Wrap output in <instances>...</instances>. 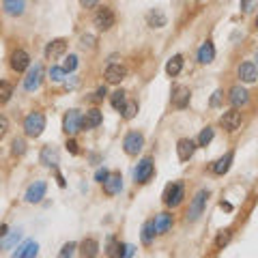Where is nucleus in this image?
<instances>
[{
	"instance_id": "nucleus-1",
	"label": "nucleus",
	"mask_w": 258,
	"mask_h": 258,
	"mask_svg": "<svg viewBox=\"0 0 258 258\" xmlns=\"http://www.w3.org/2000/svg\"><path fill=\"white\" fill-rule=\"evenodd\" d=\"M45 129V116L41 112H30L24 121V131L28 138H39Z\"/></svg>"
},
{
	"instance_id": "nucleus-2",
	"label": "nucleus",
	"mask_w": 258,
	"mask_h": 258,
	"mask_svg": "<svg viewBox=\"0 0 258 258\" xmlns=\"http://www.w3.org/2000/svg\"><path fill=\"white\" fill-rule=\"evenodd\" d=\"M206 200H209V192H206V190H200L196 196H194L192 204H190V211H187V219H190V222H196V219L204 213Z\"/></svg>"
},
{
	"instance_id": "nucleus-3",
	"label": "nucleus",
	"mask_w": 258,
	"mask_h": 258,
	"mask_svg": "<svg viewBox=\"0 0 258 258\" xmlns=\"http://www.w3.org/2000/svg\"><path fill=\"white\" fill-rule=\"evenodd\" d=\"M183 196H185V187L183 183H170L166 187L164 192V204L166 206H179L181 202H183Z\"/></svg>"
},
{
	"instance_id": "nucleus-4",
	"label": "nucleus",
	"mask_w": 258,
	"mask_h": 258,
	"mask_svg": "<svg viewBox=\"0 0 258 258\" xmlns=\"http://www.w3.org/2000/svg\"><path fill=\"white\" fill-rule=\"evenodd\" d=\"M144 146V135L138 133V131H129L123 140V148H125L127 155H138Z\"/></svg>"
},
{
	"instance_id": "nucleus-5",
	"label": "nucleus",
	"mask_w": 258,
	"mask_h": 258,
	"mask_svg": "<svg viewBox=\"0 0 258 258\" xmlns=\"http://www.w3.org/2000/svg\"><path fill=\"white\" fill-rule=\"evenodd\" d=\"M153 172H155L153 159H151V157H144L138 166H135V170H133V179H135V183H146V181H151Z\"/></svg>"
},
{
	"instance_id": "nucleus-6",
	"label": "nucleus",
	"mask_w": 258,
	"mask_h": 258,
	"mask_svg": "<svg viewBox=\"0 0 258 258\" xmlns=\"http://www.w3.org/2000/svg\"><path fill=\"white\" fill-rule=\"evenodd\" d=\"M93 22H95V26H97V28H99V30H110V28H112V26H114L116 17H114L112 9H108V6H101V9L95 13Z\"/></svg>"
},
{
	"instance_id": "nucleus-7",
	"label": "nucleus",
	"mask_w": 258,
	"mask_h": 258,
	"mask_svg": "<svg viewBox=\"0 0 258 258\" xmlns=\"http://www.w3.org/2000/svg\"><path fill=\"white\" fill-rule=\"evenodd\" d=\"M63 129H64V133H69V135H73V133H77L82 129V116H80L77 110H69V112L64 114Z\"/></svg>"
},
{
	"instance_id": "nucleus-8",
	"label": "nucleus",
	"mask_w": 258,
	"mask_h": 258,
	"mask_svg": "<svg viewBox=\"0 0 258 258\" xmlns=\"http://www.w3.org/2000/svg\"><path fill=\"white\" fill-rule=\"evenodd\" d=\"M41 77H43V67L41 64H35L30 71H28V75L24 77V88L28 90V93H32V90H37L39 88V84H41Z\"/></svg>"
},
{
	"instance_id": "nucleus-9",
	"label": "nucleus",
	"mask_w": 258,
	"mask_h": 258,
	"mask_svg": "<svg viewBox=\"0 0 258 258\" xmlns=\"http://www.w3.org/2000/svg\"><path fill=\"white\" fill-rule=\"evenodd\" d=\"M11 67L13 71H17V73H22V71H26L30 67V56L26 50H15L11 54Z\"/></svg>"
},
{
	"instance_id": "nucleus-10",
	"label": "nucleus",
	"mask_w": 258,
	"mask_h": 258,
	"mask_svg": "<svg viewBox=\"0 0 258 258\" xmlns=\"http://www.w3.org/2000/svg\"><path fill=\"white\" fill-rule=\"evenodd\" d=\"M45 190H48V185H45L43 181H35V183L26 190V202H30V204L41 202V198L45 196Z\"/></svg>"
},
{
	"instance_id": "nucleus-11",
	"label": "nucleus",
	"mask_w": 258,
	"mask_h": 258,
	"mask_svg": "<svg viewBox=\"0 0 258 258\" xmlns=\"http://www.w3.org/2000/svg\"><path fill=\"white\" fill-rule=\"evenodd\" d=\"M64 52H67V41H64V39H54V41H50L48 48H45V58H48V61H54V58H61Z\"/></svg>"
},
{
	"instance_id": "nucleus-12",
	"label": "nucleus",
	"mask_w": 258,
	"mask_h": 258,
	"mask_svg": "<svg viewBox=\"0 0 258 258\" xmlns=\"http://www.w3.org/2000/svg\"><path fill=\"white\" fill-rule=\"evenodd\" d=\"M222 125H224V129H228V131H237L239 125H241V112H239L237 108L228 110V112L222 116Z\"/></svg>"
},
{
	"instance_id": "nucleus-13",
	"label": "nucleus",
	"mask_w": 258,
	"mask_h": 258,
	"mask_svg": "<svg viewBox=\"0 0 258 258\" xmlns=\"http://www.w3.org/2000/svg\"><path fill=\"white\" fill-rule=\"evenodd\" d=\"M194 151H196V142H194V140H190V138L179 140V144H177V155H179V159H181V161L192 159Z\"/></svg>"
},
{
	"instance_id": "nucleus-14",
	"label": "nucleus",
	"mask_w": 258,
	"mask_h": 258,
	"mask_svg": "<svg viewBox=\"0 0 258 258\" xmlns=\"http://www.w3.org/2000/svg\"><path fill=\"white\" fill-rule=\"evenodd\" d=\"M101 121H103V114L97 108H93V110H88V112L82 116V127L84 129H95V127L101 125Z\"/></svg>"
},
{
	"instance_id": "nucleus-15",
	"label": "nucleus",
	"mask_w": 258,
	"mask_h": 258,
	"mask_svg": "<svg viewBox=\"0 0 258 258\" xmlns=\"http://www.w3.org/2000/svg\"><path fill=\"white\" fill-rule=\"evenodd\" d=\"M125 75H127V69L123 67V64H110V67L106 69L108 84H119L121 80H125Z\"/></svg>"
},
{
	"instance_id": "nucleus-16",
	"label": "nucleus",
	"mask_w": 258,
	"mask_h": 258,
	"mask_svg": "<svg viewBox=\"0 0 258 258\" xmlns=\"http://www.w3.org/2000/svg\"><path fill=\"white\" fill-rule=\"evenodd\" d=\"M172 103L177 108H187V103H190V88L187 86H174L172 88Z\"/></svg>"
},
{
	"instance_id": "nucleus-17",
	"label": "nucleus",
	"mask_w": 258,
	"mask_h": 258,
	"mask_svg": "<svg viewBox=\"0 0 258 258\" xmlns=\"http://www.w3.org/2000/svg\"><path fill=\"white\" fill-rule=\"evenodd\" d=\"M123 190V179L121 174H110V177L103 181V192L108 194V196H114V194H119Z\"/></svg>"
},
{
	"instance_id": "nucleus-18",
	"label": "nucleus",
	"mask_w": 258,
	"mask_h": 258,
	"mask_svg": "<svg viewBox=\"0 0 258 258\" xmlns=\"http://www.w3.org/2000/svg\"><path fill=\"white\" fill-rule=\"evenodd\" d=\"M239 77H241L245 84H254L256 77H258L256 64H254V63H243L241 67H239Z\"/></svg>"
},
{
	"instance_id": "nucleus-19",
	"label": "nucleus",
	"mask_w": 258,
	"mask_h": 258,
	"mask_svg": "<svg viewBox=\"0 0 258 258\" xmlns=\"http://www.w3.org/2000/svg\"><path fill=\"white\" fill-rule=\"evenodd\" d=\"M41 164L45 168H56L58 166V151H56V146H43V151H41Z\"/></svg>"
},
{
	"instance_id": "nucleus-20",
	"label": "nucleus",
	"mask_w": 258,
	"mask_h": 258,
	"mask_svg": "<svg viewBox=\"0 0 258 258\" xmlns=\"http://www.w3.org/2000/svg\"><path fill=\"white\" fill-rule=\"evenodd\" d=\"M2 9H4L6 15L17 17V15H24L26 2H24V0H4V2H2Z\"/></svg>"
},
{
	"instance_id": "nucleus-21",
	"label": "nucleus",
	"mask_w": 258,
	"mask_h": 258,
	"mask_svg": "<svg viewBox=\"0 0 258 258\" xmlns=\"http://www.w3.org/2000/svg\"><path fill=\"white\" fill-rule=\"evenodd\" d=\"M146 22H148V26H151V28H164L166 22H168V17H166L164 11L153 9V11L146 13Z\"/></svg>"
},
{
	"instance_id": "nucleus-22",
	"label": "nucleus",
	"mask_w": 258,
	"mask_h": 258,
	"mask_svg": "<svg viewBox=\"0 0 258 258\" xmlns=\"http://www.w3.org/2000/svg\"><path fill=\"white\" fill-rule=\"evenodd\" d=\"M248 90L245 88H241V86H235L230 90V103H232V108H241V106H245L248 103Z\"/></svg>"
},
{
	"instance_id": "nucleus-23",
	"label": "nucleus",
	"mask_w": 258,
	"mask_h": 258,
	"mask_svg": "<svg viewBox=\"0 0 258 258\" xmlns=\"http://www.w3.org/2000/svg\"><path fill=\"white\" fill-rule=\"evenodd\" d=\"M213 58H215V48H213V43L206 41V43L200 45V50H198V61L202 63V64H209Z\"/></svg>"
},
{
	"instance_id": "nucleus-24",
	"label": "nucleus",
	"mask_w": 258,
	"mask_h": 258,
	"mask_svg": "<svg viewBox=\"0 0 258 258\" xmlns=\"http://www.w3.org/2000/svg\"><path fill=\"white\" fill-rule=\"evenodd\" d=\"M170 226H172V215H168V213H159V215L155 217V230H157V235L168 232Z\"/></svg>"
},
{
	"instance_id": "nucleus-25",
	"label": "nucleus",
	"mask_w": 258,
	"mask_h": 258,
	"mask_svg": "<svg viewBox=\"0 0 258 258\" xmlns=\"http://www.w3.org/2000/svg\"><path fill=\"white\" fill-rule=\"evenodd\" d=\"M37 254H39V245L35 241H28L24 248H19V250L13 252V256H15V258H32Z\"/></svg>"
},
{
	"instance_id": "nucleus-26",
	"label": "nucleus",
	"mask_w": 258,
	"mask_h": 258,
	"mask_svg": "<svg viewBox=\"0 0 258 258\" xmlns=\"http://www.w3.org/2000/svg\"><path fill=\"white\" fill-rule=\"evenodd\" d=\"M232 157H235L232 153H226L222 159H217L215 164L211 166V170L215 174H226V172H228V168H230V164H232Z\"/></svg>"
},
{
	"instance_id": "nucleus-27",
	"label": "nucleus",
	"mask_w": 258,
	"mask_h": 258,
	"mask_svg": "<svg viewBox=\"0 0 258 258\" xmlns=\"http://www.w3.org/2000/svg\"><path fill=\"white\" fill-rule=\"evenodd\" d=\"M181 69H183V56H181V54L172 56L170 61H168V64H166V73L170 75V77L179 75V73H181Z\"/></svg>"
},
{
	"instance_id": "nucleus-28",
	"label": "nucleus",
	"mask_w": 258,
	"mask_h": 258,
	"mask_svg": "<svg viewBox=\"0 0 258 258\" xmlns=\"http://www.w3.org/2000/svg\"><path fill=\"white\" fill-rule=\"evenodd\" d=\"M97 254H99V243H97L95 239H84L82 241V256L93 258Z\"/></svg>"
},
{
	"instance_id": "nucleus-29",
	"label": "nucleus",
	"mask_w": 258,
	"mask_h": 258,
	"mask_svg": "<svg viewBox=\"0 0 258 258\" xmlns=\"http://www.w3.org/2000/svg\"><path fill=\"white\" fill-rule=\"evenodd\" d=\"M155 235H157V230H155V222H146L144 226H142V243L144 245H151Z\"/></svg>"
},
{
	"instance_id": "nucleus-30",
	"label": "nucleus",
	"mask_w": 258,
	"mask_h": 258,
	"mask_svg": "<svg viewBox=\"0 0 258 258\" xmlns=\"http://www.w3.org/2000/svg\"><path fill=\"white\" fill-rule=\"evenodd\" d=\"M110 103H112L114 110H119V112H123V108H125L127 103V97L123 90H116V93H112V97H110Z\"/></svg>"
},
{
	"instance_id": "nucleus-31",
	"label": "nucleus",
	"mask_w": 258,
	"mask_h": 258,
	"mask_svg": "<svg viewBox=\"0 0 258 258\" xmlns=\"http://www.w3.org/2000/svg\"><path fill=\"white\" fill-rule=\"evenodd\" d=\"M19 239H22V232H19V230H13L11 235L4 239V241H0V248H2V250H9L11 245H15V243L19 241Z\"/></svg>"
},
{
	"instance_id": "nucleus-32",
	"label": "nucleus",
	"mask_w": 258,
	"mask_h": 258,
	"mask_svg": "<svg viewBox=\"0 0 258 258\" xmlns=\"http://www.w3.org/2000/svg\"><path fill=\"white\" fill-rule=\"evenodd\" d=\"M13 95V86L9 82H0V103H6Z\"/></svg>"
},
{
	"instance_id": "nucleus-33",
	"label": "nucleus",
	"mask_w": 258,
	"mask_h": 258,
	"mask_svg": "<svg viewBox=\"0 0 258 258\" xmlns=\"http://www.w3.org/2000/svg\"><path fill=\"white\" fill-rule=\"evenodd\" d=\"M228 241H230V230H228V228H226V230H219V235L215 237V248L222 250V248H226V245H228Z\"/></svg>"
},
{
	"instance_id": "nucleus-34",
	"label": "nucleus",
	"mask_w": 258,
	"mask_h": 258,
	"mask_svg": "<svg viewBox=\"0 0 258 258\" xmlns=\"http://www.w3.org/2000/svg\"><path fill=\"white\" fill-rule=\"evenodd\" d=\"M135 112H138V103H135V101H127L125 108H123V116H125L127 121H131L133 116H135Z\"/></svg>"
},
{
	"instance_id": "nucleus-35",
	"label": "nucleus",
	"mask_w": 258,
	"mask_h": 258,
	"mask_svg": "<svg viewBox=\"0 0 258 258\" xmlns=\"http://www.w3.org/2000/svg\"><path fill=\"white\" fill-rule=\"evenodd\" d=\"M211 140H213V129H211V127L202 129V131H200V135H198V144H200V146H206Z\"/></svg>"
},
{
	"instance_id": "nucleus-36",
	"label": "nucleus",
	"mask_w": 258,
	"mask_h": 258,
	"mask_svg": "<svg viewBox=\"0 0 258 258\" xmlns=\"http://www.w3.org/2000/svg\"><path fill=\"white\" fill-rule=\"evenodd\" d=\"M64 73H67L64 67H52L50 69V80L52 82H63L64 80Z\"/></svg>"
},
{
	"instance_id": "nucleus-37",
	"label": "nucleus",
	"mask_w": 258,
	"mask_h": 258,
	"mask_svg": "<svg viewBox=\"0 0 258 258\" xmlns=\"http://www.w3.org/2000/svg\"><path fill=\"white\" fill-rule=\"evenodd\" d=\"M95 43H97V39H95L93 35H82V37H80V48H82V50H93Z\"/></svg>"
},
{
	"instance_id": "nucleus-38",
	"label": "nucleus",
	"mask_w": 258,
	"mask_h": 258,
	"mask_svg": "<svg viewBox=\"0 0 258 258\" xmlns=\"http://www.w3.org/2000/svg\"><path fill=\"white\" fill-rule=\"evenodd\" d=\"M11 153L13 155H24L26 153V142L22 138H15L13 140V144H11Z\"/></svg>"
},
{
	"instance_id": "nucleus-39",
	"label": "nucleus",
	"mask_w": 258,
	"mask_h": 258,
	"mask_svg": "<svg viewBox=\"0 0 258 258\" xmlns=\"http://www.w3.org/2000/svg\"><path fill=\"white\" fill-rule=\"evenodd\" d=\"M64 71H75V67H77V56L75 54H69L67 58H64Z\"/></svg>"
},
{
	"instance_id": "nucleus-40",
	"label": "nucleus",
	"mask_w": 258,
	"mask_h": 258,
	"mask_svg": "<svg viewBox=\"0 0 258 258\" xmlns=\"http://www.w3.org/2000/svg\"><path fill=\"white\" fill-rule=\"evenodd\" d=\"M73 252H75V243H73V241H69V243H64V245H63L61 256H63V258H67V256L73 254Z\"/></svg>"
},
{
	"instance_id": "nucleus-41",
	"label": "nucleus",
	"mask_w": 258,
	"mask_h": 258,
	"mask_svg": "<svg viewBox=\"0 0 258 258\" xmlns=\"http://www.w3.org/2000/svg\"><path fill=\"white\" fill-rule=\"evenodd\" d=\"M256 4H258V0H241V11L243 13H250Z\"/></svg>"
},
{
	"instance_id": "nucleus-42",
	"label": "nucleus",
	"mask_w": 258,
	"mask_h": 258,
	"mask_svg": "<svg viewBox=\"0 0 258 258\" xmlns=\"http://www.w3.org/2000/svg\"><path fill=\"white\" fill-rule=\"evenodd\" d=\"M222 99H224V93H222V90H215L213 97H211V108H217L219 103H222Z\"/></svg>"
},
{
	"instance_id": "nucleus-43",
	"label": "nucleus",
	"mask_w": 258,
	"mask_h": 258,
	"mask_svg": "<svg viewBox=\"0 0 258 258\" xmlns=\"http://www.w3.org/2000/svg\"><path fill=\"white\" fill-rule=\"evenodd\" d=\"M6 131H9V121L6 116H0V138H4Z\"/></svg>"
},
{
	"instance_id": "nucleus-44",
	"label": "nucleus",
	"mask_w": 258,
	"mask_h": 258,
	"mask_svg": "<svg viewBox=\"0 0 258 258\" xmlns=\"http://www.w3.org/2000/svg\"><path fill=\"white\" fill-rule=\"evenodd\" d=\"M119 248H121V245L116 243L114 239H110V245H108V254H110V256H119Z\"/></svg>"
},
{
	"instance_id": "nucleus-45",
	"label": "nucleus",
	"mask_w": 258,
	"mask_h": 258,
	"mask_svg": "<svg viewBox=\"0 0 258 258\" xmlns=\"http://www.w3.org/2000/svg\"><path fill=\"white\" fill-rule=\"evenodd\" d=\"M110 177V172L106 170V168H99V170H97V174H95V181H99V183H103V181H106Z\"/></svg>"
},
{
	"instance_id": "nucleus-46",
	"label": "nucleus",
	"mask_w": 258,
	"mask_h": 258,
	"mask_svg": "<svg viewBox=\"0 0 258 258\" xmlns=\"http://www.w3.org/2000/svg\"><path fill=\"white\" fill-rule=\"evenodd\" d=\"M64 146H67V151H69L71 155H77V153H80V148H77V142H75V140H69Z\"/></svg>"
},
{
	"instance_id": "nucleus-47",
	"label": "nucleus",
	"mask_w": 258,
	"mask_h": 258,
	"mask_svg": "<svg viewBox=\"0 0 258 258\" xmlns=\"http://www.w3.org/2000/svg\"><path fill=\"white\" fill-rule=\"evenodd\" d=\"M97 2H99V0H80V4L84 9H93V6H97Z\"/></svg>"
},
{
	"instance_id": "nucleus-48",
	"label": "nucleus",
	"mask_w": 258,
	"mask_h": 258,
	"mask_svg": "<svg viewBox=\"0 0 258 258\" xmlns=\"http://www.w3.org/2000/svg\"><path fill=\"white\" fill-rule=\"evenodd\" d=\"M108 95V90H106V86H101L99 90H97V99H103V97Z\"/></svg>"
},
{
	"instance_id": "nucleus-49",
	"label": "nucleus",
	"mask_w": 258,
	"mask_h": 258,
	"mask_svg": "<svg viewBox=\"0 0 258 258\" xmlns=\"http://www.w3.org/2000/svg\"><path fill=\"white\" fill-rule=\"evenodd\" d=\"M75 86H77V80H75V77H73L71 82H69V80L64 82V88H75Z\"/></svg>"
},
{
	"instance_id": "nucleus-50",
	"label": "nucleus",
	"mask_w": 258,
	"mask_h": 258,
	"mask_svg": "<svg viewBox=\"0 0 258 258\" xmlns=\"http://www.w3.org/2000/svg\"><path fill=\"white\" fill-rule=\"evenodd\" d=\"M219 206H222L224 211H232V204H230V202H222V204H219Z\"/></svg>"
},
{
	"instance_id": "nucleus-51",
	"label": "nucleus",
	"mask_w": 258,
	"mask_h": 258,
	"mask_svg": "<svg viewBox=\"0 0 258 258\" xmlns=\"http://www.w3.org/2000/svg\"><path fill=\"white\" fill-rule=\"evenodd\" d=\"M56 181H58V185L64 187V179H63V174H56Z\"/></svg>"
},
{
	"instance_id": "nucleus-52",
	"label": "nucleus",
	"mask_w": 258,
	"mask_h": 258,
	"mask_svg": "<svg viewBox=\"0 0 258 258\" xmlns=\"http://www.w3.org/2000/svg\"><path fill=\"white\" fill-rule=\"evenodd\" d=\"M254 24H256V30H258V15H256V19H254Z\"/></svg>"
},
{
	"instance_id": "nucleus-53",
	"label": "nucleus",
	"mask_w": 258,
	"mask_h": 258,
	"mask_svg": "<svg viewBox=\"0 0 258 258\" xmlns=\"http://www.w3.org/2000/svg\"><path fill=\"white\" fill-rule=\"evenodd\" d=\"M256 61H258V50H256Z\"/></svg>"
}]
</instances>
